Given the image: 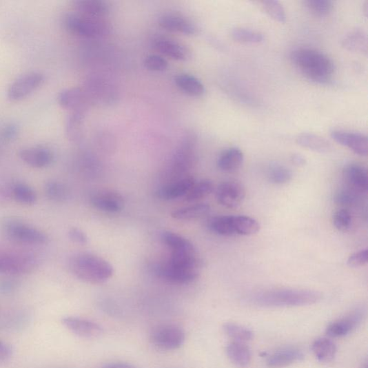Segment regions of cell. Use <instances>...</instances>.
I'll return each mask as SVG.
<instances>
[{
    "label": "cell",
    "mask_w": 368,
    "mask_h": 368,
    "mask_svg": "<svg viewBox=\"0 0 368 368\" xmlns=\"http://www.w3.org/2000/svg\"><path fill=\"white\" fill-rule=\"evenodd\" d=\"M296 143L316 153L327 154L331 150V145L326 139L313 133L300 134L296 138Z\"/></svg>",
    "instance_id": "obj_27"
},
{
    "label": "cell",
    "mask_w": 368,
    "mask_h": 368,
    "mask_svg": "<svg viewBox=\"0 0 368 368\" xmlns=\"http://www.w3.org/2000/svg\"><path fill=\"white\" fill-rule=\"evenodd\" d=\"M144 65L150 71L163 72L168 68L169 63L161 56L150 55L145 59Z\"/></svg>",
    "instance_id": "obj_45"
},
{
    "label": "cell",
    "mask_w": 368,
    "mask_h": 368,
    "mask_svg": "<svg viewBox=\"0 0 368 368\" xmlns=\"http://www.w3.org/2000/svg\"><path fill=\"white\" fill-rule=\"evenodd\" d=\"M74 6L79 14L97 19H103L110 11L108 4L103 0H76Z\"/></svg>",
    "instance_id": "obj_24"
},
{
    "label": "cell",
    "mask_w": 368,
    "mask_h": 368,
    "mask_svg": "<svg viewBox=\"0 0 368 368\" xmlns=\"http://www.w3.org/2000/svg\"><path fill=\"white\" fill-rule=\"evenodd\" d=\"M67 30L78 37L95 39L108 34L109 27L103 19L90 18L79 13L67 14L64 18Z\"/></svg>",
    "instance_id": "obj_6"
},
{
    "label": "cell",
    "mask_w": 368,
    "mask_h": 368,
    "mask_svg": "<svg viewBox=\"0 0 368 368\" xmlns=\"http://www.w3.org/2000/svg\"><path fill=\"white\" fill-rule=\"evenodd\" d=\"M357 192L353 190H340L334 197L336 203L343 207H352L358 202Z\"/></svg>",
    "instance_id": "obj_44"
},
{
    "label": "cell",
    "mask_w": 368,
    "mask_h": 368,
    "mask_svg": "<svg viewBox=\"0 0 368 368\" xmlns=\"http://www.w3.org/2000/svg\"><path fill=\"white\" fill-rule=\"evenodd\" d=\"M291 161L295 165L298 167L305 166L307 163L306 158L298 154H293L291 157Z\"/></svg>",
    "instance_id": "obj_52"
},
{
    "label": "cell",
    "mask_w": 368,
    "mask_h": 368,
    "mask_svg": "<svg viewBox=\"0 0 368 368\" xmlns=\"http://www.w3.org/2000/svg\"><path fill=\"white\" fill-rule=\"evenodd\" d=\"M245 196L244 187L237 181H225L221 183L215 193L217 203L228 209L239 207Z\"/></svg>",
    "instance_id": "obj_9"
},
{
    "label": "cell",
    "mask_w": 368,
    "mask_h": 368,
    "mask_svg": "<svg viewBox=\"0 0 368 368\" xmlns=\"http://www.w3.org/2000/svg\"><path fill=\"white\" fill-rule=\"evenodd\" d=\"M265 12L271 18L279 23H285L287 21V13L283 6L275 0H267L261 3Z\"/></svg>",
    "instance_id": "obj_42"
},
{
    "label": "cell",
    "mask_w": 368,
    "mask_h": 368,
    "mask_svg": "<svg viewBox=\"0 0 368 368\" xmlns=\"http://www.w3.org/2000/svg\"><path fill=\"white\" fill-rule=\"evenodd\" d=\"M331 139L338 143L347 147L360 156H367L368 152L367 137L360 132L345 130H334L331 132Z\"/></svg>",
    "instance_id": "obj_13"
},
{
    "label": "cell",
    "mask_w": 368,
    "mask_h": 368,
    "mask_svg": "<svg viewBox=\"0 0 368 368\" xmlns=\"http://www.w3.org/2000/svg\"><path fill=\"white\" fill-rule=\"evenodd\" d=\"M154 48L163 55L176 61H185L190 57L189 50L182 44L166 38H159Z\"/></svg>",
    "instance_id": "obj_21"
},
{
    "label": "cell",
    "mask_w": 368,
    "mask_h": 368,
    "mask_svg": "<svg viewBox=\"0 0 368 368\" xmlns=\"http://www.w3.org/2000/svg\"><path fill=\"white\" fill-rule=\"evenodd\" d=\"M161 240L167 247L172 249V252L196 253L193 244L175 232L170 231L163 232Z\"/></svg>",
    "instance_id": "obj_30"
},
{
    "label": "cell",
    "mask_w": 368,
    "mask_h": 368,
    "mask_svg": "<svg viewBox=\"0 0 368 368\" xmlns=\"http://www.w3.org/2000/svg\"><path fill=\"white\" fill-rule=\"evenodd\" d=\"M70 239L79 245H86L88 243V237L85 232L77 227H72L69 230Z\"/></svg>",
    "instance_id": "obj_48"
},
{
    "label": "cell",
    "mask_w": 368,
    "mask_h": 368,
    "mask_svg": "<svg viewBox=\"0 0 368 368\" xmlns=\"http://www.w3.org/2000/svg\"><path fill=\"white\" fill-rule=\"evenodd\" d=\"M342 45L348 51L366 54L367 53L366 32L361 28L349 31L344 37Z\"/></svg>",
    "instance_id": "obj_26"
},
{
    "label": "cell",
    "mask_w": 368,
    "mask_h": 368,
    "mask_svg": "<svg viewBox=\"0 0 368 368\" xmlns=\"http://www.w3.org/2000/svg\"><path fill=\"white\" fill-rule=\"evenodd\" d=\"M244 161L242 150L237 147L226 149L217 160V166L224 172H234L241 168Z\"/></svg>",
    "instance_id": "obj_25"
},
{
    "label": "cell",
    "mask_w": 368,
    "mask_h": 368,
    "mask_svg": "<svg viewBox=\"0 0 368 368\" xmlns=\"http://www.w3.org/2000/svg\"><path fill=\"white\" fill-rule=\"evenodd\" d=\"M367 249H363L351 255L347 260V265L353 269L362 267L367 263Z\"/></svg>",
    "instance_id": "obj_46"
},
{
    "label": "cell",
    "mask_w": 368,
    "mask_h": 368,
    "mask_svg": "<svg viewBox=\"0 0 368 368\" xmlns=\"http://www.w3.org/2000/svg\"><path fill=\"white\" fill-rule=\"evenodd\" d=\"M175 83L182 92L192 96H203L205 92L203 82L190 74H181L176 76Z\"/></svg>",
    "instance_id": "obj_29"
},
{
    "label": "cell",
    "mask_w": 368,
    "mask_h": 368,
    "mask_svg": "<svg viewBox=\"0 0 368 368\" xmlns=\"http://www.w3.org/2000/svg\"><path fill=\"white\" fill-rule=\"evenodd\" d=\"M40 265L39 257L25 249L0 245V274L21 276L35 272Z\"/></svg>",
    "instance_id": "obj_4"
},
{
    "label": "cell",
    "mask_w": 368,
    "mask_h": 368,
    "mask_svg": "<svg viewBox=\"0 0 368 368\" xmlns=\"http://www.w3.org/2000/svg\"><path fill=\"white\" fill-rule=\"evenodd\" d=\"M45 194L56 203H63L70 198V190L65 184L58 181H48L44 187Z\"/></svg>",
    "instance_id": "obj_34"
},
{
    "label": "cell",
    "mask_w": 368,
    "mask_h": 368,
    "mask_svg": "<svg viewBox=\"0 0 368 368\" xmlns=\"http://www.w3.org/2000/svg\"><path fill=\"white\" fill-rule=\"evenodd\" d=\"M20 281L12 278L0 280V294H9L13 293L20 287Z\"/></svg>",
    "instance_id": "obj_47"
},
{
    "label": "cell",
    "mask_w": 368,
    "mask_h": 368,
    "mask_svg": "<svg viewBox=\"0 0 368 368\" xmlns=\"http://www.w3.org/2000/svg\"><path fill=\"white\" fill-rule=\"evenodd\" d=\"M0 232L8 241L14 243L43 245L49 242L45 232L14 217H8L0 223Z\"/></svg>",
    "instance_id": "obj_5"
},
{
    "label": "cell",
    "mask_w": 368,
    "mask_h": 368,
    "mask_svg": "<svg viewBox=\"0 0 368 368\" xmlns=\"http://www.w3.org/2000/svg\"><path fill=\"white\" fill-rule=\"evenodd\" d=\"M291 60L296 68L307 79L327 83L332 78L334 64L326 54L311 48H298L292 53Z\"/></svg>",
    "instance_id": "obj_2"
},
{
    "label": "cell",
    "mask_w": 368,
    "mask_h": 368,
    "mask_svg": "<svg viewBox=\"0 0 368 368\" xmlns=\"http://www.w3.org/2000/svg\"><path fill=\"white\" fill-rule=\"evenodd\" d=\"M214 190V183L209 179L201 180L194 184L188 194L185 196L189 203L196 202L209 196Z\"/></svg>",
    "instance_id": "obj_37"
},
{
    "label": "cell",
    "mask_w": 368,
    "mask_h": 368,
    "mask_svg": "<svg viewBox=\"0 0 368 368\" xmlns=\"http://www.w3.org/2000/svg\"><path fill=\"white\" fill-rule=\"evenodd\" d=\"M304 358L305 355L299 349L292 347H283L267 356L266 364L270 367H284L302 361Z\"/></svg>",
    "instance_id": "obj_18"
},
{
    "label": "cell",
    "mask_w": 368,
    "mask_h": 368,
    "mask_svg": "<svg viewBox=\"0 0 368 368\" xmlns=\"http://www.w3.org/2000/svg\"><path fill=\"white\" fill-rule=\"evenodd\" d=\"M11 198V189L0 187V207L8 204Z\"/></svg>",
    "instance_id": "obj_51"
},
{
    "label": "cell",
    "mask_w": 368,
    "mask_h": 368,
    "mask_svg": "<svg viewBox=\"0 0 368 368\" xmlns=\"http://www.w3.org/2000/svg\"><path fill=\"white\" fill-rule=\"evenodd\" d=\"M229 236H250L256 235L260 231V224L245 215H229L227 216Z\"/></svg>",
    "instance_id": "obj_16"
},
{
    "label": "cell",
    "mask_w": 368,
    "mask_h": 368,
    "mask_svg": "<svg viewBox=\"0 0 368 368\" xmlns=\"http://www.w3.org/2000/svg\"><path fill=\"white\" fill-rule=\"evenodd\" d=\"M102 368H136V367L126 362H114L106 365Z\"/></svg>",
    "instance_id": "obj_53"
},
{
    "label": "cell",
    "mask_w": 368,
    "mask_h": 368,
    "mask_svg": "<svg viewBox=\"0 0 368 368\" xmlns=\"http://www.w3.org/2000/svg\"><path fill=\"white\" fill-rule=\"evenodd\" d=\"M353 223L352 214L346 209H340L333 215V224L340 232H347Z\"/></svg>",
    "instance_id": "obj_43"
},
{
    "label": "cell",
    "mask_w": 368,
    "mask_h": 368,
    "mask_svg": "<svg viewBox=\"0 0 368 368\" xmlns=\"http://www.w3.org/2000/svg\"><path fill=\"white\" fill-rule=\"evenodd\" d=\"M323 294L316 291L297 289H278L255 294L249 298V303L263 308L296 307L316 304Z\"/></svg>",
    "instance_id": "obj_1"
},
{
    "label": "cell",
    "mask_w": 368,
    "mask_h": 368,
    "mask_svg": "<svg viewBox=\"0 0 368 368\" xmlns=\"http://www.w3.org/2000/svg\"><path fill=\"white\" fill-rule=\"evenodd\" d=\"M195 183L193 177H186L174 181L163 187L158 196L165 200H173L186 196Z\"/></svg>",
    "instance_id": "obj_22"
},
{
    "label": "cell",
    "mask_w": 368,
    "mask_h": 368,
    "mask_svg": "<svg viewBox=\"0 0 368 368\" xmlns=\"http://www.w3.org/2000/svg\"><path fill=\"white\" fill-rule=\"evenodd\" d=\"M365 316L363 309H356L341 319L329 324L326 329L327 336L334 338L348 336L360 325Z\"/></svg>",
    "instance_id": "obj_11"
},
{
    "label": "cell",
    "mask_w": 368,
    "mask_h": 368,
    "mask_svg": "<svg viewBox=\"0 0 368 368\" xmlns=\"http://www.w3.org/2000/svg\"><path fill=\"white\" fill-rule=\"evenodd\" d=\"M91 204L99 210L109 213H119L125 207L123 196L113 191H99L94 194L90 198Z\"/></svg>",
    "instance_id": "obj_14"
},
{
    "label": "cell",
    "mask_w": 368,
    "mask_h": 368,
    "mask_svg": "<svg viewBox=\"0 0 368 368\" xmlns=\"http://www.w3.org/2000/svg\"><path fill=\"white\" fill-rule=\"evenodd\" d=\"M44 75L39 72H30L17 78L8 90V97L12 102L21 101L39 88L44 82Z\"/></svg>",
    "instance_id": "obj_8"
},
{
    "label": "cell",
    "mask_w": 368,
    "mask_h": 368,
    "mask_svg": "<svg viewBox=\"0 0 368 368\" xmlns=\"http://www.w3.org/2000/svg\"><path fill=\"white\" fill-rule=\"evenodd\" d=\"M12 354V349L6 343L0 340V362L8 360Z\"/></svg>",
    "instance_id": "obj_50"
},
{
    "label": "cell",
    "mask_w": 368,
    "mask_h": 368,
    "mask_svg": "<svg viewBox=\"0 0 368 368\" xmlns=\"http://www.w3.org/2000/svg\"><path fill=\"white\" fill-rule=\"evenodd\" d=\"M231 34L234 40L244 43H260L264 40L261 32L247 28H234Z\"/></svg>",
    "instance_id": "obj_39"
},
{
    "label": "cell",
    "mask_w": 368,
    "mask_h": 368,
    "mask_svg": "<svg viewBox=\"0 0 368 368\" xmlns=\"http://www.w3.org/2000/svg\"><path fill=\"white\" fill-rule=\"evenodd\" d=\"M62 324L75 336L85 339H96L101 337L103 329L97 323L79 316L63 317Z\"/></svg>",
    "instance_id": "obj_10"
},
{
    "label": "cell",
    "mask_w": 368,
    "mask_h": 368,
    "mask_svg": "<svg viewBox=\"0 0 368 368\" xmlns=\"http://www.w3.org/2000/svg\"><path fill=\"white\" fill-rule=\"evenodd\" d=\"M344 177L348 185L358 193H367L368 190L367 172L365 167L358 163H350L345 166Z\"/></svg>",
    "instance_id": "obj_19"
},
{
    "label": "cell",
    "mask_w": 368,
    "mask_h": 368,
    "mask_svg": "<svg viewBox=\"0 0 368 368\" xmlns=\"http://www.w3.org/2000/svg\"><path fill=\"white\" fill-rule=\"evenodd\" d=\"M150 340L161 349L175 350L185 343L186 334L176 325H163L155 327L150 332Z\"/></svg>",
    "instance_id": "obj_7"
},
{
    "label": "cell",
    "mask_w": 368,
    "mask_h": 368,
    "mask_svg": "<svg viewBox=\"0 0 368 368\" xmlns=\"http://www.w3.org/2000/svg\"><path fill=\"white\" fill-rule=\"evenodd\" d=\"M20 157L27 165L37 169L45 168L54 159L52 150L43 146L23 148L21 150Z\"/></svg>",
    "instance_id": "obj_17"
},
{
    "label": "cell",
    "mask_w": 368,
    "mask_h": 368,
    "mask_svg": "<svg viewBox=\"0 0 368 368\" xmlns=\"http://www.w3.org/2000/svg\"><path fill=\"white\" fill-rule=\"evenodd\" d=\"M72 274L79 280L92 284L102 283L114 274L113 266L101 257L91 254H80L69 261Z\"/></svg>",
    "instance_id": "obj_3"
},
{
    "label": "cell",
    "mask_w": 368,
    "mask_h": 368,
    "mask_svg": "<svg viewBox=\"0 0 368 368\" xmlns=\"http://www.w3.org/2000/svg\"><path fill=\"white\" fill-rule=\"evenodd\" d=\"M156 274L161 278L174 283L186 284L195 280L198 276V271L181 269L168 260L162 263L156 267Z\"/></svg>",
    "instance_id": "obj_15"
},
{
    "label": "cell",
    "mask_w": 368,
    "mask_h": 368,
    "mask_svg": "<svg viewBox=\"0 0 368 368\" xmlns=\"http://www.w3.org/2000/svg\"><path fill=\"white\" fill-rule=\"evenodd\" d=\"M83 115H85V110L73 111L66 121V133L73 141H78L80 139Z\"/></svg>",
    "instance_id": "obj_38"
},
{
    "label": "cell",
    "mask_w": 368,
    "mask_h": 368,
    "mask_svg": "<svg viewBox=\"0 0 368 368\" xmlns=\"http://www.w3.org/2000/svg\"><path fill=\"white\" fill-rule=\"evenodd\" d=\"M223 330L227 336L236 342L249 341L254 338V332L249 329L234 323H226Z\"/></svg>",
    "instance_id": "obj_40"
},
{
    "label": "cell",
    "mask_w": 368,
    "mask_h": 368,
    "mask_svg": "<svg viewBox=\"0 0 368 368\" xmlns=\"http://www.w3.org/2000/svg\"><path fill=\"white\" fill-rule=\"evenodd\" d=\"M85 93L88 100L91 97V99H96L99 101L101 100V102L104 103L111 101L114 96L112 86L108 83L101 81V80H95L94 82L90 83Z\"/></svg>",
    "instance_id": "obj_33"
},
{
    "label": "cell",
    "mask_w": 368,
    "mask_h": 368,
    "mask_svg": "<svg viewBox=\"0 0 368 368\" xmlns=\"http://www.w3.org/2000/svg\"><path fill=\"white\" fill-rule=\"evenodd\" d=\"M194 141L193 138L187 137L177 149L170 170L173 178H179L181 175L191 168L194 157Z\"/></svg>",
    "instance_id": "obj_12"
},
{
    "label": "cell",
    "mask_w": 368,
    "mask_h": 368,
    "mask_svg": "<svg viewBox=\"0 0 368 368\" xmlns=\"http://www.w3.org/2000/svg\"><path fill=\"white\" fill-rule=\"evenodd\" d=\"M210 211V207L207 204L201 203L182 207L174 210L172 213L174 219L182 221H190L202 218Z\"/></svg>",
    "instance_id": "obj_32"
},
{
    "label": "cell",
    "mask_w": 368,
    "mask_h": 368,
    "mask_svg": "<svg viewBox=\"0 0 368 368\" xmlns=\"http://www.w3.org/2000/svg\"><path fill=\"white\" fill-rule=\"evenodd\" d=\"M12 198L16 202L25 205L37 203V195L34 190L25 183H17L11 189Z\"/></svg>",
    "instance_id": "obj_35"
},
{
    "label": "cell",
    "mask_w": 368,
    "mask_h": 368,
    "mask_svg": "<svg viewBox=\"0 0 368 368\" xmlns=\"http://www.w3.org/2000/svg\"><path fill=\"white\" fill-rule=\"evenodd\" d=\"M19 132V127L14 123L7 124L1 131V136L3 139L8 141H11L18 136Z\"/></svg>",
    "instance_id": "obj_49"
},
{
    "label": "cell",
    "mask_w": 368,
    "mask_h": 368,
    "mask_svg": "<svg viewBox=\"0 0 368 368\" xmlns=\"http://www.w3.org/2000/svg\"><path fill=\"white\" fill-rule=\"evenodd\" d=\"M159 24L167 30L183 33L185 35H193L196 32V28L192 22L176 14L163 15Z\"/></svg>",
    "instance_id": "obj_23"
},
{
    "label": "cell",
    "mask_w": 368,
    "mask_h": 368,
    "mask_svg": "<svg viewBox=\"0 0 368 368\" xmlns=\"http://www.w3.org/2000/svg\"><path fill=\"white\" fill-rule=\"evenodd\" d=\"M226 354L233 364L241 367L247 366L252 357L249 348L240 342L229 344L226 347Z\"/></svg>",
    "instance_id": "obj_31"
},
{
    "label": "cell",
    "mask_w": 368,
    "mask_h": 368,
    "mask_svg": "<svg viewBox=\"0 0 368 368\" xmlns=\"http://www.w3.org/2000/svg\"><path fill=\"white\" fill-rule=\"evenodd\" d=\"M88 98L85 91L80 88H70L62 90L58 95L59 105L65 109L85 110Z\"/></svg>",
    "instance_id": "obj_20"
},
{
    "label": "cell",
    "mask_w": 368,
    "mask_h": 368,
    "mask_svg": "<svg viewBox=\"0 0 368 368\" xmlns=\"http://www.w3.org/2000/svg\"><path fill=\"white\" fill-rule=\"evenodd\" d=\"M305 6L312 14L320 18L327 16L333 9L330 0H307Z\"/></svg>",
    "instance_id": "obj_41"
},
{
    "label": "cell",
    "mask_w": 368,
    "mask_h": 368,
    "mask_svg": "<svg viewBox=\"0 0 368 368\" xmlns=\"http://www.w3.org/2000/svg\"><path fill=\"white\" fill-rule=\"evenodd\" d=\"M267 175L269 180L277 185L289 183L293 177L292 171L287 166L278 163L269 165Z\"/></svg>",
    "instance_id": "obj_36"
},
{
    "label": "cell",
    "mask_w": 368,
    "mask_h": 368,
    "mask_svg": "<svg viewBox=\"0 0 368 368\" xmlns=\"http://www.w3.org/2000/svg\"><path fill=\"white\" fill-rule=\"evenodd\" d=\"M311 349L318 360L327 363L336 358L338 348L331 340L328 338H318L312 343Z\"/></svg>",
    "instance_id": "obj_28"
}]
</instances>
